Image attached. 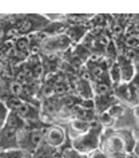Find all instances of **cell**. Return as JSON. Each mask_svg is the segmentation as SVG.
<instances>
[{
	"label": "cell",
	"instance_id": "obj_14",
	"mask_svg": "<svg viewBox=\"0 0 139 158\" xmlns=\"http://www.w3.org/2000/svg\"><path fill=\"white\" fill-rule=\"evenodd\" d=\"M76 115H78V118H80V119H91V118L94 117L91 113L88 114V111H87V110H79Z\"/></svg>",
	"mask_w": 139,
	"mask_h": 158
},
{
	"label": "cell",
	"instance_id": "obj_13",
	"mask_svg": "<svg viewBox=\"0 0 139 158\" xmlns=\"http://www.w3.org/2000/svg\"><path fill=\"white\" fill-rule=\"evenodd\" d=\"M7 119V107L3 102H0V126L6 122Z\"/></svg>",
	"mask_w": 139,
	"mask_h": 158
},
{
	"label": "cell",
	"instance_id": "obj_4",
	"mask_svg": "<svg viewBox=\"0 0 139 158\" xmlns=\"http://www.w3.org/2000/svg\"><path fill=\"white\" fill-rule=\"evenodd\" d=\"M15 50L18 51L19 54H23V52H28V48H30V40L27 38H20L19 36L15 42Z\"/></svg>",
	"mask_w": 139,
	"mask_h": 158
},
{
	"label": "cell",
	"instance_id": "obj_5",
	"mask_svg": "<svg viewBox=\"0 0 139 158\" xmlns=\"http://www.w3.org/2000/svg\"><path fill=\"white\" fill-rule=\"evenodd\" d=\"M63 137H64V135H63V131H62V130H59V129H52V130H51V133L48 134L50 142L54 146L60 143V142L63 141Z\"/></svg>",
	"mask_w": 139,
	"mask_h": 158
},
{
	"label": "cell",
	"instance_id": "obj_9",
	"mask_svg": "<svg viewBox=\"0 0 139 158\" xmlns=\"http://www.w3.org/2000/svg\"><path fill=\"white\" fill-rule=\"evenodd\" d=\"M10 91L12 94V97H20L23 93H24V89H23V86L20 83H18V82H12V83L10 85Z\"/></svg>",
	"mask_w": 139,
	"mask_h": 158
},
{
	"label": "cell",
	"instance_id": "obj_12",
	"mask_svg": "<svg viewBox=\"0 0 139 158\" xmlns=\"http://www.w3.org/2000/svg\"><path fill=\"white\" fill-rule=\"evenodd\" d=\"M0 158H22V153L16 152V150H11V152H6L0 154Z\"/></svg>",
	"mask_w": 139,
	"mask_h": 158
},
{
	"label": "cell",
	"instance_id": "obj_17",
	"mask_svg": "<svg viewBox=\"0 0 139 158\" xmlns=\"http://www.w3.org/2000/svg\"><path fill=\"white\" fill-rule=\"evenodd\" d=\"M129 158H137V156H130Z\"/></svg>",
	"mask_w": 139,
	"mask_h": 158
},
{
	"label": "cell",
	"instance_id": "obj_7",
	"mask_svg": "<svg viewBox=\"0 0 139 158\" xmlns=\"http://www.w3.org/2000/svg\"><path fill=\"white\" fill-rule=\"evenodd\" d=\"M42 138H43V134L40 131H32L28 134V143L32 145L34 148H36V146L40 145Z\"/></svg>",
	"mask_w": 139,
	"mask_h": 158
},
{
	"label": "cell",
	"instance_id": "obj_8",
	"mask_svg": "<svg viewBox=\"0 0 139 158\" xmlns=\"http://www.w3.org/2000/svg\"><path fill=\"white\" fill-rule=\"evenodd\" d=\"M22 105H23V102L20 101V98H18V97H8L7 98V106L6 107H10L11 110H15V111H16Z\"/></svg>",
	"mask_w": 139,
	"mask_h": 158
},
{
	"label": "cell",
	"instance_id": "obj_2",
	"mask_svg": "<svg viewBox=\"0 0 139 158\" xmlns=\"http://www.w3.org/2000/svg\"><path fill=\"white\" fill-rule=\"evenodd\" d=\"M16 114L20 118H35L36 117V110H35L32 106H30L28 103H24L16 110Z\"/></svg>",
	"mask_w": 139,
	"mask_h": 158
},
{
	"label": "cell",
	"instance_id": "obj_6",
	"mask_svg": "<svg viewBox=\"0 0 139 158\" xmlns=\"http://www.w3.org/2000/svg\"><path fill=\"white\" fill-rule=\"evenodd\" d=\"M126 47H129V50H137L138 47V34H129L125 39Z\"/></svg>",
	"mask_w": 139,
	"mask_h": 158
},
{
	"label": "cell",
	"instance_id": "obj_10",
	"mask_svg": "<svg viewBox=\"0 0 139 158\" xmlns=\"http://www.w3.org/2000/svg\"><path fill=\"white\" fill-rule=\"evenodd\" d=\"M96 93L100 97H106L107 94L110 93V86L106 83V82H99L96 85Z\"/></svg>",
	"mask_w": 139,
	"mask_h": 158
},
{
	"label": "cell",
	"instance_id": "obj_11",
	"mask_svg": "<svg viewBox=\"0 0 139 158\" xmlns=\"http://www.w3.org/2000/svg\"><path fill=\"white\" fill-rule=\"evenodd\" d=\"M111 77H112V81L115 82V83L121 81V70H119L118 63H115V64L111 67Z\"/></svg>",
	"mask_w": 139,
	"mask_h": 158
},
{
	"label": "cell",
	"instance_id": "obj_15",
	"mask_svg": "<svg viewBox=\"0 0 139 158\" xmlns=\"http://www.w3.org/2000/svg\"><path fill=\"white\" fill-rule=\"evenodd\" d=\"M66 158H86L84 156H80V154H78V153H75V152H67L66 153Z\"/></svg>",
	"mask_w": 139,
	"mask_h": 158
},
{
	"label": "cell",
	"instance_id": "obj_18",
	"mask_svg": "<svg viewBox=\"0 0 139 158\" xmlns=\"http://www.w3.org/2000/svg\"><path fill=\"white\" fill-rule=\"evenodd\" d=\"M0 30H2V24H0Z\"/></svg>",
	"mask_w": 139,
	"mask_h": 158
},
{
	"label": "cell",
	"instance_id": "obj_1",
	"mask_svg": "<svg viewBox=\"0 0 139 158\" xmlns=\"http://www.w3.org/2000/svg\"><path fill=\"white\" fill-rule=\"evenodd\" d=\"M119 70H121V79H123L125 82H130L134 74L133 63L130 60H122V63L119 64Z\"/></svg>",
	"mask_w": 139,
	"mask_h": 158
},
{
	"label": "cell",
	"instance_id": "obj_16",
	"mask_svg": "<svg viewBox=\"0 0 139 158\" xmlns=\"http://www.w3.org/2000/svg\"><path fill=\"white\" fill-rule=\"evenodd\" d=\"M6 59H7V56H6V55H4V52H3L2 47H0V60H2V62H4V60H6Z\"/></svg>",
	"mask_w": 139,
	"mask_h": 158
},
{
	"label": "cell",
	"instance_id": "obj_3",
	"mask_svg": "<svg viewBox=\"0 0 139 158\" xmlns=\"http://www.w3.org/2000/svg\"><path fill=\"white\" fill-rule=\"evenodd\" d=\"M22 118L18 115L16 113H11L10 115H7V126L11 130H16L22 126Z\"/></svg>",
	"mask_w": 139,
	"mask_h": 158
}]
</instances>
